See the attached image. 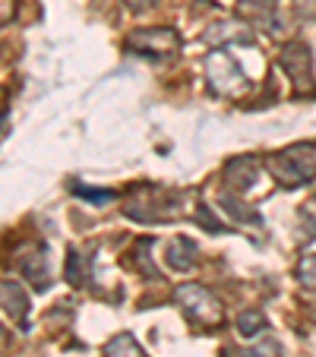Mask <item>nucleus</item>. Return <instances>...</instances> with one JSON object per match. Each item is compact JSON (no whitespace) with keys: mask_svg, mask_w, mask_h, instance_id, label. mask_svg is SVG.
Listing matches in <instances>:
<instances>
[{"mask_svg":"<svg viewBox=\"0 0 316 357\" xmlns=\"http://www.w3.org/2000/svg\"><path fill=\"white\" fill-rule=\"evenodd\" d=\"M294 7L303 22H316V0H294Z\"/></svg>","mask_w":316,"mask_h":357,"instance_id":"nucleus-18","label":"nucleus"},{"mask_svg":"<svg viewBox=\"0 0 316 357\" xmlns=\"http://www.w3.org/2000/svg\"><path fill=\"white\" fill-rule=\"evenodd\" d=\"M241 357H282V348H278V342H272V338H262L259 344L247 348Z\"/></svg>","mask_w":316,"mask_h":357,"instance_id":"nucleus-17","label":"nucleus"},{"mask_svg":"<svg viewBox=\"0 0 316 357\" xmlns=\"http://www.w3.org/2000/svg\"><path fill=\"white\" fill-rule=\"evenodd\" d=\"M259 181V158L253 155H237L225 165V187L231 193H243Z\"/></svg>","mask_w":316,"mask_h":357,"instance_id":"nucleus-6","label":"nucleus"},{"mask_svg":"<svg viewBox=\"0 0 316 357\" xmlns=\"http://www.w3.org/2000/svg\"><path fill=\"white\" fill-rule=\"evenodd\" d=\"M73 190L80 196H86V199H111V190H89V187H82V183H73Z\"/></svg>","mask_w":316,"mask_h":357,"instance_id":"nucleus-19","label":"nucleus"},{"mask_svg":"<svg viewBox=\"0 0 316 357\" xmlns=\"http://www.w3.org/2000/svg\"><path fill=\"white\" fill-rule=\"evenodd\" d=\"M67 282L73 284V288H82V284L89 282V259L80 250H70L67 253Z\"/></svg>","mask_w":316,"mask_h":357,"instance_id":"nucleus-12","label":"nucleus"},{"mask_svg":"<svg viewBox=\"0 0 316 357\" xmlns=\"http://www.w3.org/2000/svg\"><path fill=\"white\" fill-rule=\"evenodd\" d=\"M174 301L181 303V310L187 313L193 323L200 326H222L225 319V310H222V301L209 288L202 284H181L174 294Z\"/></svg>","mask_w":316,"mask_h":357,"instance_id":"nucleus-2","label":"nucleus"},{"mask_svg":"<svg viewBox=\"0 0 316 357\" xmlns=\"http://www.w3.org/2000/svg\"><path fill=\"white\" fill-rule=\"evenodd\" d=\"M276 7L278 0H237V13L247 22H256V26H266L276 32L278 20H276Z\"/></svg>","mask_w":316,"mask_h":357,"instance_id":"nucleus-8","label":"nucleus"},{"mask_svg":"<svg viewBox=\"0 0 316 357\" xmlns=\"http://www.w3.org/2000/svg\"><path fill=\"white\" fill-rule=\"evenodd\" d=\"M16 16V0H0V26H7Z\"/></svg>","mask_w":316,"mask_h":357,"instance_id":"nucleus-21","label":"nucleus"},{"mask_svg":"<svg viewBox=\"0 0 316 357\" xmlns=\"http://www.w3.org/2000/svg\"><path fill=\"white\" fill-rule=\"evenodd\" d=\"M218 206H222L225 212H228L231 218H234V222H247V225H259V212L256 209H250V206H243L241 199H237V196H228L225 193L222 199H218Z\"/></svg>","mask_w":316,"mask_h":357,"instance_id":"nucleus-13","label":"nucleus"},{"mask_svg":"<svg viewBox=\"0 0 316 357\" xmlns=\"http://www.w3.org/2000/svg\"><path fill=\"white\" fill-rule=\"evenodd\" d=\"M297 282H301V288L316 291V253H310L297 263Z\"/></svg>","mask_w":316,"mask_h":357,"instance_id":"nucleus-16","label":"nucleus"},{"mask_svg":"<svg viewBox=\"0 0 316 357\" xmlns=\"http://www.w3.org/2000/svg\"><path fill=\"white\" fill-rule=\"evenodd\" d=\"M155 0H127V7L130 10H146V7H152Z\"/></svg>","mask_w":316,"mask_h":357,"instance_id":"nucleus-22","label":"nucleus"},{"mask_svg":"<svg viewBox=\"0 0 316 357\" xmlns=\"http://www.w3.org/2000/svg\"><path fill=\"white\" fill-rule=\"evenodd\" d=\"M171 269L177 272H190L196 266V243L190 237H177V241L168 243V253H165Z\"/></svg>","mask_w":316,"mask_h":357,"instance_id":"nucleus-10","label":"nucleus"},{"mask_svg":"<svg viewBox=\"0 0 316 357\" xmlns=\"http://www.w3.org/2000/svg\"><path fill=\"white\" fill-rule=\"evenodd\" d=\"M105 357H146V354H142V348L136 344L133 335L121 332V335H114L108 344H105Z\"/></svg>","mask_w":316,"mask_h":357,"instance_id":"nucleus-11","label":"nucleus"},{"mask_svg":"<svg viewBox=\"0 0 316 357\" xmlns=\"http://www.w3.org/2000/svg\"><path fill=\"white\" fill-rule=\"evenodd\" d=\"M20 272L29 278V282L35 284V288H45V278H47V257H45V247L41 243H29L26 250H22L20 257Z\"/></svg>","mask_w":316,"mask_h":357,"instance_id":"nucleus-7","label":"nucleus"},{"mask_svg":"<svg viewBox=\"0 0 316 357\" xmlns=\"http://www.w3.org/2000/svg\"><path fill=\"white\" fill-rule=\"evenodd\" d=\"M7 344V332H3V326H0V348Z\"/></svg>","mask_w":316,"mask_h":357,"instance_id":"nucleus-23","label":"nucleus"},{"mask_svg":"<svg viewBox=\"0 0 316 357\" xmlns=\"http://www.w3.org/2000/svg\"><path fill=\"white\" fill-rule=\"evenodd\" d=\"M196 218H200V222H206V225H209V231H222V222H218V218L212 215V212H209V206H200Z\"/></svg>","mask_w":316,"mask_h":357,"instance_id":"nucleus-20","label":"nucleus"},{"mask_svg":"<svg viewBox=\"0 0 316 357\" xmlns=\"http://www.w3.org/2000/svg\"><path fill=\"white\" fill-rule=\"evenodd\" d=\"M278 63H282V70L291 76L297 95H313L316 92L313 57H310V47L303 45V41H291V45H285L282 54H278Z\"/></svg>","mask_w":316,"mask_h":357,"instance_id":"nucleus-3","label":"nucleus"},{"mask_svg":"<svg viewBox=\"0 0 316 357\" xmlns=\"http://www.w3.org/2000/svg\"><path fill=\"white\" fill-rule=\"evenodd\" d=\"M266 165H269V171H272L278 187H285V190L301 187V183H307L316 177V146H310V142L288 146L285 152L266 158Z\"/></svg>","mask_w":316,"mask_h":357,"instance_id":"nucleus-1","label":"nucleus"},{"mask_svg":"<svg viewBox=\"0 0 316 357\" xmlns=\"http://www.w3.org/2000/svg\"><path fill=\"white\" fill-rule=\"evenodd\" d=\"M237 332L241 335H247V338H253V335H259V332H266V317H262V310H243L241 317H237Z\"/></svg>","mask_w":316,"mask_h":357,"instance_id":"nucleus-14","label":"nucleus"},{"mask_svg":"<svg viewBox=\"0 0 316 357\" xmlns=\"http://www.w3.org/2000/svg\"><path fill=\"white\" fill-rule=\"evenodd\" d=\"M0 307H3V313H10L16 323H26L29 297L20 282H0Z\"/></svg>","mask_w":316,"mask_h":357,"instance_id":"nucleus-9","label":"nucleus"},{"mask_svg":"<svg viewBox=\"0 0 316 357\" xmlns=\"http://www.w3.org/2000/svg\"><path fill=\"white\" fill-rule=\"evenodd\" d=\"M127 47L133 54H142V57H168L181 47V35L168 26L136 29V32L127 35Z\"/></svg>","mask_w":316,"mask_h":357,"instance_id":"nucleus-4","label":"nucleus"},{"mask_svg":"<svg viewBox=\"0 0 316 357\" xmlns=\"http://www.w3.org/2000/svg\"><path fill=\"white\" fill-rule=\"evenodd\" d=\"M301 237L303 241H316V196H310L301 206Z\"/></svg>","mask_w":316,"mask_h":357,"instance_id":"nucleus-15","label":"nucleus"},{"mask_svg":"<svg viewBox=\"0 0 316 357\" xmlns=\"http://www.w3.org/2000/svg\"><path fill=\"white\" fill-rule=\"evenodd\" d=\"M206 79L218 95H234L247 86L243 70L237 67V61L228 51H212V54L206 57Z\"/></svg>","mask_w":316,"mask_h":357,"instance_id":"nucleus-5","label":"nucleus"}]
</instances>
